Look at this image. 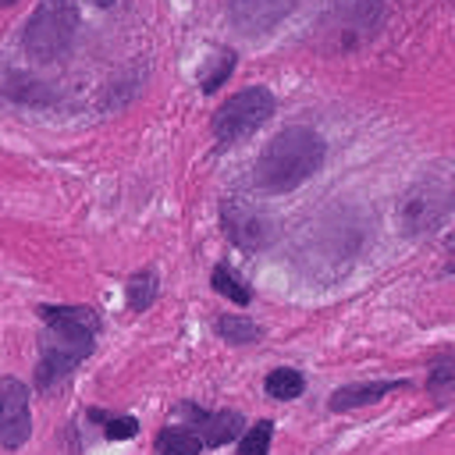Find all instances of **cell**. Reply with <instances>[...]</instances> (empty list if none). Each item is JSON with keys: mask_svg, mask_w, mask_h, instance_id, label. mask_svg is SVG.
Returning <instances> with one entry per match:
<instances>
[{"mask_svg": "<svg viewBox=\"0 0 455 455\" xmlns=\"http://www.w3.org/2000/svg\"><path fill=\"white\" fill-rule=\"evenodd\" d=\"M39 316H43L46 331L39 341L36 380H39V387H53L92 352L100 316L89 306H43Z\"/></svg>", "mask_w": 455, "mask_h": 455, "instance_id": "6da1fadb", "label": "cell"}, {"mask_svg": "<svg viewBox=\"0 0 455 455\" xmlns=\"http://www.w3.org/2000/svg\"><path fill=\"white\" fill-rule=\"evenodd\" d=\"M323 156H327V146L320 139V132L306 128V124H291V128H281L259 153L256 160V185L263 192H291L299 188L302 181H309L320 167H323Z\"/></svg>", "mask_w": 455, "mask_h": 455, "instance_id": "7a4b0ae2", "label": "cell"}, {"mask_svg": "<svg viewBox=\"0 0 455 455\" xmlns=\"http://www.w3.org/2000/svg\"><path fill=\"white\" fill-rule=\"evenodd\" d=\"M455 210V164L437 160L405 188L398 203V231L405 238L434 235Z\"/></svg>", "mask_w": 455, "mask_h": 455, "instance_id": "3957f363", "label": "cell"}, {"mask_svg": "<svg viewBox=\"0 0 455 455\" xmlns=\"http://www.w3.org/2000/svg\"><path fill=\"white\" fill-rule=\"evenodd\" d=\"M78 32V7L75 0H43L32 18L25 21L21 46L36 64H50L64 57Z\"/></svg>", "mask_w": 455, "mask_h": 455, "instance_id": "277c9868", "label": "cell"}, {"mask_svg": "<svg viewBox=\"0 0 455 455\" xmlns=\"http://www.w3.org/2000/svg\"><path fill=\"white\" fill-rule=\"evenodd\" d=\"M270 114H274V96H270V89L249 85V89L228 96V100L217 107V114H213V135H217L224 146H231V142L252 135Z\"/></svg>", "mask_w": 455, "mask_h": 455, "instance_id": "5b68a950", "label": "cell"}, {"mask_svg": "<svg viewBox=\"0 0 455 455\" xmlns=\"http://www.w3.org/2000/svg\"><path fill=\"white\" fill-rule=\"evenodd\" d=\"M220 224H224V235L238 245V249H249V252H259V249H270L274 238H277V220L252 206V203H242V199H228L224 210H220Z\"/></svg>", "mask_w": 455, "mask_h": 455, "instance_id": "8992f818", "label": "cell"}, {"mask_svg": "<svg viewBox=\"0 0 455 455\" xmlns=\"http://www.w3.org/2000/svg\"><path fill=\"white\" fill-rule=\"evenodd\" d=\"M377 21H380L377 0H334V7L323 18V32L331 36L334 50H348V46H359L363 39H370Z\"/></svg>", "mask_w": 455, "mask_h": 455, "instance_id": "52a82bcc", "label": "cell"}, {"mask_svg": "<svg viewBox=\"0 0 455 455\" xmlns=\"http://www.w3.org/2000/svg\"><path fill=\"white\" fill-rule=\"evenodd\" d=\"M32 434V412H28V387L14 377L0 380V444L21 448Z\"/></svg>", "mask_w": 455, "mask_h": 455, "instance_id": "ba28073f", "label": "cell"}, {"mask_svg": "<svg viewBox=\"0 0 455 455\" xmlns=\"http://www.w3.org/2000/svg\"><path fill=\"white\" fill-rule=\"evenodd\" d=\"M295 7H299V0H231L228 14L242 36H259V32H270Z\"/></svg>", "mask_w": 455, "mask_h": 455, "instance_id": "9c48e42d", "label": "cell"}, {"mask_svg": "<svg viewBox=\"0 0 455 455\" xmlns=\"http://www.w3.org/2000/svg\"><path fill=\"white\" fill-rule=\"evenodd\" d=\"M405 387V380H366V384H345L331 395V409L341 412V409H355V405H370L391 391Z\"/></svg>", "mask_w": 455, "mask_h": 455, "instance_id": "30bf717a", "label": "cell"}, {"mask_svg": "<svg viewBox=\"0 0 455 455\" xmlns=\"http://www.w3.org/2000/svg\"><path fill=\"white\" fill-rule=\"evenodd\" d=\"M196 416V427H203V441L206 448H220L228 441H235L242 434V416L238 412H203V409H188Z\"/></svg>", "mask_w": 455, "mask_h": 455, "instance_id": "8fae6325", "label": "cell"}, {"mask_svg": "<svg viewBox=\"0 0 455 455\" xmlns=\"http://www.w3.org/2000/svg\"><path fill=\"white\" fill-rule=\"evenodd\" d=\"M4 96L14 100V103H50V89L28 75H18V71H7L4 75Z\"/></svg>", "mask_w": 455, "mask_h": 455, "instance_id": "7c38bea8", "label": "cell"}, {"mask_svg": "<svg viewBox=\"0 0 455 455\" xmlns=\"http://www.w3.org/2000/svg\"><path fill=\"white\" fill-rule=\"evenodd\" d=\"M267 395L270 398H277V402H291V398H299L302 395V387H306V380H302V373L299 370H288V366H281V370H270L267 373Z\"/></svg>", "mask_w": 455, "mask_h": 455, "instance_id": "4fadbf2b", "label": "cell"}, {"mask_svg": "<svg viewBox=\"0 0 455 455\" xmlns=\"http://www.w3.org/2000/svg\"><path fill=\"white\" fill-rule=\"evenodd\" d=\"M217 334H220V338H228L231 345H249V341H256L263 331H259V323H256V320L238 316V313H228V316H220V320H217Z\"/></svg>", "mask_w": 455, "mask_h": 455, "instance_id": "5bb4252c", "label": "cell"}, {"mask_svg": "<svg viewBox=\"0 0 455 455\" xmlns=\"http://www.w3.org/2000/svg\"><path fill=\"white\" fill-rule=\"evenodd\" d=\"M210 281H213V288H217L224 299H231L235 306H249L252 291H249V284H245L231 267H224V263H220V267H213V277H210Z\"/></svg>", "mask_w": 455, "mask_h": 455, "instance_id": "9a60e30c", "label": "cell"}, {"mask_svg": "<svg viewBox=\"0 0 455 455\" xmlns=\"http://www.w3.org/2000/svg\"><path fill=\"white\" fill-rule=\"evenodd\" d=\"M156 448L171 451V455H196L206 448V441H203V434H192V430H164L156 437Z\"/></svg>", "mask_w": 455, "mask_h": 455, "instance_id": "2e32d148", "label": "cell"}, {"mask_svg": "<svg viewBox=\"0 0 455 455\" xmlns=\"http://www.w3.org/2000/svg\"><path fill=\"white\" fill-rule=\"evenodd\" d=\"M153 299H156V277H153L149 270L135 274V277L128 281V306H132L135 313H142V309L153 306Z\"/></svg>", "mask_w": 455, "mask_h": 455, "instance_id": "e0dca14e", "label": "cell"}, {"mask_svg": "<svg viewBox=\"0 0 455 455\" xmlns=\"http://www.w3.org/2000/svg\"><path fill=\"white\" fill-rule=\"evenodd\" d=\"M89 416L103 423V434H107L110 441H128V437H135V430H139V423H135L132 416H103L100 409H92Z\"/></svg>", "mask_w": 455, "mask_h": 455, "instance_id": "ac0fdd59", "label": "cell"}, {"mask_svg": "<svg viewBox=\"0 0 455 455\" xmlns=\"http://www.w3.org/2000/svg\"><path fill=\"white\" fill-rule=\"evenodd\" d=\"M267 448H270V423H267V419L256 423V427H249V430L238 437V451H242V455H267Z\"/></svg>", "mask_w": 455, "mask_h": 455, "instance_id": "d6986e66", "label": "cell"}, {"mask_svg": "<svg viewBox=\"0 0 455 455\" xmlns=\"http://www.w3.org/2000/svg\"><path fill=\"white\" fill-rule=\"evenodd\" d=\"M231 71H235V53H231V50H220V53H217V68H213L210 75H203V89H206V92H217Z\"/></svg>", "mask_w": 455, "mask_h": 455, "instance_id": "ffe728a7", "label": "cell"}, {"mask_svg": "<svg viewBox=\"0 0 455 455\" xmlns=\"http://www.w3.org/2000/svg\"><path fill=\"white\" fill-rule=\"evenodd\" d=\"M427 384L430 387H441V384H455V352H444L430 363V373H427Z\"/></svg>", "mask_w": 455, "mask_h": 455, "instance_id": "44dd1931", "label": "cell"}, {"mask_svg": "<svg viewBox=\"0 0 455 455\" xmlns=\"http://www.w3.org/2000/svg\"><path fill=\"white\" fill-rule=\"evenodd\" d=\"M448 274H455V238L448 242Z\"/></svg>", "mask_w": 455, "mask_h": 455, "instance_id": "7402d4cb", "label": "cell"}, {"mask_svg": "<svg viewBox=\"0 0 455 455\" xmlns=\"http://www.w3.org/2000/svg\"><path fill=\"white\" fill-rule=\"evenodd\" d=\"M92 4H96V7H110L114 0H92Z\"/></svg>", "mask_w": 455, "mask_h": 455, "instance_id": "603a6c76", "label": "cell"}, {"mask_svg": "<svg viewBox=\"0 0 455 455\" xmlns=\"http://www.w3.org/2000/svg\"><path fill=\"white\" fill-rule=\"evenodd\" d=\"M4 4H14V0H4Z\"/></svg>", "mask_w": 455, "mask_h": 455, "instance_id": "cb8c5ba5", "label": "cell"}]
</instances>
